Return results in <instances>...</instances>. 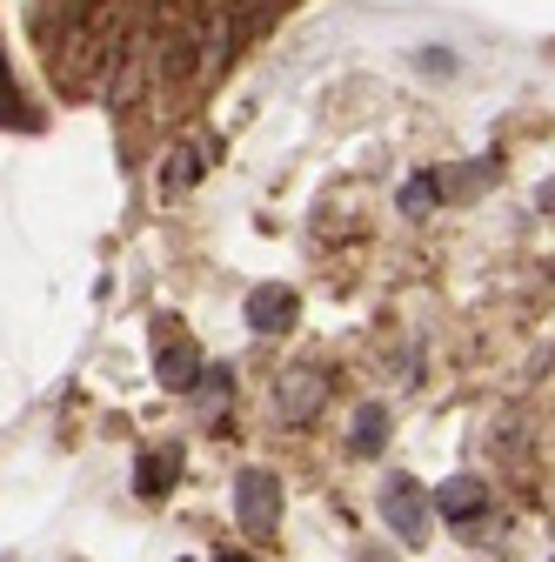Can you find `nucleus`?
<instances>
[{"label": "nucleus", "mask_w": 555, "mask_h": 562, "mask_svg": "<svg viewBox=\"0 0 555 562\" xmlns=\"http://www.w3.org/2000/svg\"><path fill=\"white\" fill-rule=\"evenodd\" d=\"M429 516H435V509H429V488L415 482V475H388V482H382V522H388L401 542H422V536H429Z\"/></svg>", "instance_id": "1"}, {"label": "nucleus", "mask_w": 555, "mask_h": 562, "mask_svg": "<svg viewBox=\"0 0 555 562\" xmlns=\"http://www.w3.org/2000/svg\"><path fill=\"white\" fill-rule=\"evenodd\" d=\"M235 522L248 536H274V522H282V482H274L268 469H241V482H235Z\"/></svg>", "instance_id": "2"}, {"label": "nucleus", "mask_w": 555, "mask_h": 562, "mask_svg": "<svg viewBox=\"0 0 555 562\" xmlns=\"http://www.w3.org/2000/svg\"><path fill=\"white\" fill-rule=\"evenodd\" d=\"M201 369H207V362H201L194 335H188L181 322H161V328H155V375H161L168 389H194Z\"/></svg>", "instance_id": "3"}, {"label": "nucleus", "mask_w": 555, "mask_h": 562, "mask_svg": "<svg viewBox=\"0 0 555 562\" xmlns=\"http://www.w3.org/2000/svg\"><path fill=\"white\" fill-rule=\"evenodd\" d=\"M429 509L449 516L455 529H475L482 516H489V482H482V475H449L435 496H429Z\"/></svg>", "instance_id": "4"}, {"label": "nucleus", "mask_w": 555, "mask_h": 562, "mask_svg": "<svg viewBox=\"0 0 555 562\" xmlns=\"http://www.w3.org/2000/svg\"><path fill=\"white\" fill-rule=\"evenodd\" d=\"M321 395H328V369H315V362H295V369L282 375V389H274V408H282L288 422H308V415L321 408Z\"/></svg>", "instance_id": "5"}, {"label": "nucleus", "mask_w": 555, "mask_h": 562, "mask_svg": "<svg viewBox=\"0 0 555 562\" xmlns=\"http://www.w3.org/2000/svg\"><path fill=\"white\" fill-rule=\"evenodd\" d=\"M295 289H274V281H268V289H254L248 295V328L254 335H282V328H295Z\"/></svg>", "instance_id": "6"}, {"label": "nucleus", "mask_w": 555, "mask_h": 562, "mask_svg": "<svg viewBox=\"0 0 555 562\" xmlns=\"http://www.w3.org/2000/svg\"><path fill=\"white\" fill-rule=\"evenodd\" d=\"M174 469H181V456H174V449H168V456H161V449H148L141 462H134V488H141V496L155 503V496H168V488H174Z\"/></svg>", "instance_id": "7"}, {"label": "nucleus", "mask_w": 555, "mask_h": 562, "mask_svg": "<svg viewBox=\"0 0 555 562\" xmlns=\"http://www.w3.org/2000/svg\"><path fill=\"white\" fill-rule=\"evenodd\" d=\"M382 442H388V408L369 402V408L355 415V429H349V449H355V456H382Z\"/></svg>", "instance_id": "8"}, {"label": "nucleus", "mask_w": 555, "mask_h": 562, "mask_svg": "<svg viewBox=\"0 0 555 562\" xmlns=\"http://www.w3.org/2000/svg\"><path fill=\"white\" fill-rule=\"evenodd\" d=\"M194 389H201V408L215 415V408H228V395H235V375H228V369H201V375H194Z\"/></svg>", "instance_id": "9"}, {"label": "nucleus", "mask_w": 555, "mask_h": 562, "mask_svg": "<svg viewBox=\"0 0 555 562\" xmlns=\"http://www.w3.org/2000/svg\"><path fill=\"white\" fill-rule=\"evenodd\" d=\"M429 201H442V181H435V175H422V181L401 188V207H408V215H429Z\"/></svg>", "instance_id": "10"}, {"label": "nucleus", "mask_w": 555, "mask_h": 562, "mask_svg": "<svg viewBox=\"0 0 555 562\" xmlns=\"http://www.w3.org/2000/svg\"><path fill=\"white\" fill-rule=\"evenodd\" d=\"M8 114H14V81L0 75V121H8Z\"/></svg>", "instance_id": "11"}, {"label": "nucleus", "mask_w": 555, "mask_h": 562, "mask_svg": "<svg viewBox=\"0 0 555 562\" xmlns=\"http://www.w3.org/2000/svg\"><path fill=\"white\" fill-rule=\"evenodd\" d=\"M215 562H254V555H215Z\"/></svg>", "instance_id": "12"}, {"label": "nucleus", "mask_w": 555, "mask_h": 562, "mask_svg": "<svg viewBox=\"0 0 555 562\" xmlns=\"http://www.w3.org/2000/svg\"><path fill=\"white\" fill-rule=\"evenodd\" d=\"M0 562H14V555H0Z\"/></svg>", "instance_id": "13"}]
</instances>
